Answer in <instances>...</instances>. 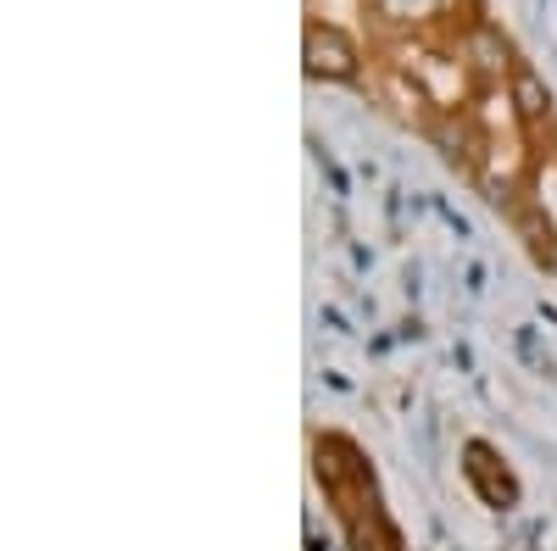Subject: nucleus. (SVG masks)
<instances>
[{
	"mask_svg": "<svg viewBox=\"0 0 557 551\" xmlns=\"http://www.w3.org/2000/svg\"><path fill=\"white\" fill-rule=\"evenodd\" d=\"M312 485L330 501V518L346 535V551H407V535L385 501L380 468L346 429L312 435Z\"/></svg>",
	"mask_w": 557,
	"mask_h": 551,
	"instance_id": "obj_1",
	"label": "nucleus"
},
{
	"mask_svg": "<svg viewBox=\"0 0 557 551\" xmlns=\"http://www.w3.org/2000/svg\"><path fill=\"white\" fill-rule=\"evenodd\" d=\"M457 468H462V485L480 496V508H491V513H513V508H519L524 485H519L513 468H507L502 446H491L485 435L462 440V463H457Z\"/></svg>",
	"mask_w": 557,
	"mask_h": 551,
	"instance_id": "obj_2",
	"label": "nucleus"
},
{
	"mask_svg": "<svg viewBox=\"0 0 557 551\" xmlns=\"http://www.w3.org/2000/svg\"><path fill=\"white\" fill-rule=\"evenodd\" d=\"M307 62H312V78H357V45H346L341 39V28L335 23H312L307 28Z\"/></svg>",
	"mask_w": 557,
	"mask_h": 551,
	"instance_id": "obj_3",
	"label": "nucleus"
}]
</instances>
